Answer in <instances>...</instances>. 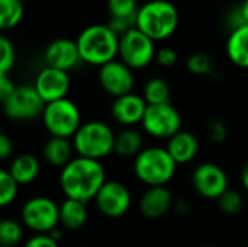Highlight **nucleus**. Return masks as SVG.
Instances as JSON below:
<instances>
[{
  "mask_svg": "<svg viewBox=\"0 0 248 247\" xmlns=\"http://www.w3.org/2000/svg\"><path fill=\"white\" fill-rule=\"evenodd\" d=\"M60 188L65 198L89 202L94 199L102 186L108 182L106 170L99 160L74 157L60 172Z\"/></svg>",
  "mask_w": 248,
  "mask_h": 247,
  "instance_id": "nucleus-1",
  "label": "nucleus"
},
{
  "mask_svg": "<svg viewBox=\"0 0 248 247\" xmlns=\"http://www.w3.org/2000/svg\"><path fill=\"white\" fill-rule=\"evenodd\" d=\"M81 63L105 66L116 60L119 54V36L108 23H94L81 31L76 39Z\"/></svg>",
  "mask_w": 248,
  "mask_h": 247,
  "instance_id": "nucleus-2",
  "label": "nucleus"
},
{
  "mask_svg": "<svg viewBox=\"0 0 248 247\" xmlns=\"http://www.w3.org/2000/svg\"><path fill=\"white\" fill-rule=\"evenodd\" d=\"M177 163L173 160L166 147L144 148L134 160L135 178L148 188L166 186L177 172Z\"/></svg>",
  "mask_w": 248,
  "mask_h": 247,
  "instance_id": "nucleus-3",
  "label": "nucleus"
},
{
  "mask_svg": "<svg viewBox=\"0 0 248 247\" xmlns=\"http://www.w3.org/2000/svg\"><path fill=\"white\" fill-rule=\"evenodd\" d=\"M177 7L169 0H150L140 6L137 28L153 41L170 38L179 26Z\"/></svg>",
  "mask_w": 248,
  "mask_h": 247,
  "instance_id": "nucleus-4",
  "label": "nucleus"
},
{
  "mask_svg": "<svg viewBox=\"0 0 248 247\" xmlns=\"http://www.w3.org/2000/svg\"><path fill=\"white\" fill-rule=\"evenodd\" d=\"M116 134L103 121H87L73 137L77 156L93 160H102L115 153Z\"/></svg>",
  "mask_w": 248,
  "mask_h": 247,
  "instance_id": "nucleus-5",
  "label": "nucleus"
},
{
  "mask_svg": "<svg viewBox=\"0 0 248 247\" xmlns=\"http://www.w3.org/2000/svg\"><path fill=\"white\" fill-rule=\"evenodd\" d=\"M41 118L45 130L51 137H62L71 140L83 125L78 106L68 98L46 103Z\"/></svg>",
  "mask_w": 248,
  "mask_h": 247,
  "instance_id": "nucleus-6",
  "label": "nucleus"
},
{
  "mask_svg": "<svg viewBox=\"0 0 248 247\" xmlns=\"http://www.w3.org/2000/svg\"><path fill=\"white\" fill-rule=\"evenodd\" d=\"M20 221L35 234H49L60 224V205L49 197H32L20 208Z\"/></svg>",
  "mask_w": 248,
  "mask_h": 247,
  "instance_id": "nucleus-7",
  "label": "nucleus"
},
{
  "mask_svg": "<svg viewBox=\"0 0 248 247\" xmlns=\"http://www.w3.org/2000/svg\"><path fill=\"white\" fill-rule=\"evenodd\" d=\"M155 41L141 32L138 28H132L119 38V58L132 70H141L155 60Z\"/></svg>",
  "mask_w": 248,
  "mask_h": 247,
  "instance_id": "nucleus-8",
  "label": "nucleus"
},
{
  "mask_svg": "<svg viewBox=\"0 0 248 247\" xmlns=\"http://www.w3.org/2000/svg\"><path fill=\"white\" fill-rule=\"evenodd\" d=\"M141 127L148 135L169 141L182 131V115L171 103L148 105Z\"/></svg>",
  "mask_w": 248,
  "mask_h": 247,
  "instance_id": "nucleus-9",
  "label": "nucleus"
},
{
  "mask_svg": "<svg viewBox=\"0 0 248 247\" xmlns=\"http://www.w3.org/2000/svg\"><path fill=\"white\" fill-rule=\"evenodd\" d=\"M1 105L4 115L12 121H31L42 116L46 106L33 84L17 86L13 95Z\"/></svg>",
  "mask_w": 248,
  "mask_h": 247,
  "instance_id": "nucleus-10",
  "label": "nucleus"
},
{
  "mask_svg": "<svg viewBox=\"0 0 248 247\" xmlns=\"http://www.w3.org/2000/svg\"><path fill=\"white\" fill-rule=\"evenodd\" d=\"M193 189L206 199H215L230 189V181L227 172L217 163L205 162L195 167L192 173Z\"/></svg>",
  "mask_w": 248,
  "mask_h": 247,
  "instance_id": "nucleus-11",
  "label": "nucleus"
},
{
  "mask_svg": "<svg viewBox=\"0 0 248 247\" xmlns=\"http://www.w3.org/2000/svg\"><path fill=\"white\" fill-rule=\"evenodd\" d=\"M96 208L108 218L124 217L132 204L129 188L119 181H108L94 198Z\"/></svg>",
  "mask_w": 248,
  "mask_h": 247,
  "instance_id": "nucleus-12",
  "label": "nucleus"
},
{
  "mask_svg": "<svg viewBox=\"0 0 248 247\" xmlns=\"http://www.w3.org/2000/svg\"><path fill=\"white\" fill-rule=\"evenodd\" d=\"M97 79L102 89L115 99L132 93L135 83L132 68L121 60H113L99 67Z\"/></svg>",
  "mask_w": 248,
  "mask_h": 247,
  "instance_id": "nucleus-13",
  "label": "nucleus"
},
{
  "mask_svg": "<svg viewBox=\"0 0 248 247\" xmlns=\"http://www.w3.org/2000/svg\"><path fill=\"white\" fill-rule=\"evenodd\" d=\"M33 86L39 93V96L42 98V100L45 103H51L67 98L70 92L71 80L67 71L45 66L36 74Z\"/></svg>",
  "mask_w": 248,
  "mask_h": 247,
  "instance_id": "nucleus-14",
  "label": "nucleus"
},
{
  "mask_svg": "<svg viewBox=\"0 0 248 247\" xmlns=\"http://www.w3.org/2000/svg\"><path fill=\"white\" fill-rule=\"evenodd\" d=\"M147 108L148 103L145 102L144 96L132 92L113 100L110 106V115L118 124L129 128L142 122Z\"/></svg>",
  "mask_w": 248,
  "mask_h": 247,
  "instance_id": "nucleus-15",
  "label": "nucleus"
},
{
  "mask_svg": "<svg viewBox=\"0 0 248 247\" xmlns=\"http://www.w3.org/2000/svg\"><path fill=\"white\" fill-rule=\"evenodd\" d=\"M44 58L48 67L58 68L67 73L73 70L81 61L77 42L68 38L54 39L46 47Z\"/></svg>",
  "mask_w": 248,
  "mask_h": 247,
  "instance_id": "nucleus-16",
  "label": "nucleus"
},
{
  "mask_svg": "<svg viewBox=\"0 0 248 247\" xmlns=\"http://www.w3.org/2000/svg\"><path fill=\"white\" fill-rule=\"evenodd\" d=\"M174 198L169 188L154 186L148 188L140 198V211L145 218L157 220L164 217L173 207Z\"/></svg>",
  "mask_w": 248,
  "mask_h": 247,
  "instance_id": "nucleus-17",
  "label": "nucleus"
},
{
  "mask_svg": "<svg viewBox=\"0 0 248 247\" xmlns=\"http://www.w3.org/2000/svg\"><path fill=\"white\" fill-rule=\"evenodd\" d=\"M166 148L177 165H187L199 153V140L193 132L182 130L167 141Z\"/></svg>",
  "mask_w": 248,
  "mask_h": 247,
  "instance_id": "nucleus-18",
  "label": "nucleus"
},
{
  "mask_svg": "<svg viewBox=\"0 0 248 247\" xmlns=\"http://www.w3.org/2000/svg\"><path fill=\"white\" fill-rule=\"evenodd\" d=\"M74 144L70 138L62 137H49L44 147H42V156L45 162L52 167L62 169L74 159Z\"/></svg>",
  "mask_w": 248,
  "mask_h": 247,
  "instance_id": "nucleus-19",
  "label": "nucleus"
},
{
  "mask_svg": "<svg viewBox=\"0 0 248 247\" xmlns=\"http://www.w3.org/2000/svg\"><path fill=\"white\" fill-rule=\"evenodd\" d=\"M7 170L19 185H29L38 179L41 173V163L36 156L22 153L12 159Z\"/></svg>",
  "mask_w": 248,
  "mask_h": 247,
  "instance_id": "nucleus-20",
  "label": "nucleus"
},
{
  "mask_svg": "<svg viewBox=\"0 0 248 247\" xmlns=\"http://www.w3.org/2000/svg\"><path fill=\"white\" fill-rule=\"evenodd\" d=\"M87 204L65 198L60 204V224L67 230H80L87 223Z\"/></svg>",
  "mask_w": 248,
  "mask_h": 247,
  "instance_id": "nucleus-21",
  "label": "nucleus"
},
{
  "mask_svg": "<svg viewBox=\"0 0 248 247\" xmlns=\"http://www.w3.org/2000/svg\"><path fill=\"white\" fill-rule=\"evenodd\" d=\"M227 55L235 66L248 68V25L231 31L227 41Z\"/></svg>",
  "mask_w": 248,
  "mask_h": 247,
  "instance_id": "nucleus-22",
  "label": "nucleus"
},
{
  "mask_svg": "<svg viewBox=\"0 0 248 247\" xmlns=\"http://www.w3.org/2000/svg\"><path fill=\"white\" fill-rule=\"evenodd\" d=\"M144 150V137L134 127L125 128L116 134L115 154L119 157H137Z\"/></svg>",
  "mask_w": 248,
  "mask_h": 247,
  "instance_id": "nucleus-23",
  "label": "nucleus"
},
{
  "mask_svg": "<svg viewBox=\"0 0 248 247\" xmlns=\"http://www.w3.org/2000/svg\"><path fill=\"white\" fill-rule=\"evenodd\" d=\"M170 86L164 79L154 77L150 79L144 86V99L148 105H163L170 103Z\"/></svg>",
  "mask_w": 248,
  "mask_h": 247,
  "instance_id": "nucleus-24",
  "label": "nucleus"
},
{
  "mask_svg": "<svg viewBox=\"0 0 248 247\" xmlns=\"http://www.w3.org/2000/svg\"><path fill=\"white\" fill-rule=\"evenodd\" d=\"M25 3L20 0H0V28L12 29L20 23L25 13Z\"/></svg>",
  "mask_w": 248,
  "mask_h": 247,
  "instance_id": "nucleus-25",
  "label": "nucleus"
},
{
  "mask_svg": "<svg viewBox=\"0 0 248 247\" xmlns=\"http://www.w3.org/2000/svg\"><path fill=\"white\" fill-rule=\"evenodd\" d=\"M23 240V226L22 221L15 218H3L0 221V245L7 247H16Z\"/></svg>",
  "mask_w": 248,
  "mask_h": 247,
  "instance_id": "nucleus-26",
  "label": "nucleus"
},
{
  "mask_svg": "<svg viewBox=\"0 0 248 247\" xmlns=\"http://www.w3.org/2000/svg\"><path fill=\"white\" fill-rule=\"evenodd\" d=\"M108 9L110 19L128 20L137 26V15L140 9L137 0H108Z\"/></svg>",
  "mask_w": 248,
  "mask_h": 247,
  "instance_id": "nucleus-27",
  "label": "nucleus"
},
{
  "mask_svg": "<svg viewBox=\"0 0 248 247\" xmlns=\"http://www.w3.org/2000/svg\"><path fill=\"white\" fill-rule=\"evenodd\" d=\"M218 207L221 210L222 214L225 215H237L243 211L244 205H246V201H244V197L240 191L237 189H228L225 191L219 198H218Z\"/></svg>",
  "mask_w": 248,
  "mask_h": 247,
  "instance_id": "nucleus-28",
  "label": "nucleus"
},
{
  "mask_svg": "<svg viewBox=\"0 0 248 247\" xmlns=\"http://www.w3.org/2000/svg\"><path fill=\"white\" fill-rule=\"evenodd\" d=\"M19 186L20 185L15 181L7 169L0 170V205L3 208L10 205L16 199Z\"/></svg>",
  "mask_w": 248,
  "mask_h": 247,
  "instance_id": "nucleus-29",
  "label": "nucleus"
},
{
  "mask_svg": "<svg viewBox=\"0 0 248 247\" xmlns=\"http://www.w3.org/2000/svg\"><path fill=\"white\" fill-rule=\"evenodd\" d=\"M186 67H187V70L192 74H196V76H209L215 70V61L206 52H195V54H192L189 57Z\"/></svg>",
  "mask_w": 248,
  "mask_h": 247,
  "instance_id": "nucleus-30",
  "label": "nucleus"
},
{
  "mask_svg": "<svg viewBox=\"0 0 248 247\" xmlns=\"http://www.w3.org/2000/svg\"><path fill=\"white\" fill-rule=\"evenodd\" d=\"M16 60L15 47L12 41L1 35L0 36V74H9V71L13 68Z\"/></svg>",
  "mask_w": 248,
  "mask_h": 247,
  "instance_id": "nucleus-31",
  "label": "nucleus"
},
{
  "mask_svg": "<svg viewBox=\"0 0 248 247\" xmlns=\"http://www.w3.org/2000/svg\"><path fill=\"white\" fill-rule=\"evenodd\" d=\"M208 135L209 138L217 143V144H222L227 138H228V128L227 125L219 121V119H214L209 122V127H208Z\"/></svg>",
  "mask_w": 248,
  "mask_h": 247,
  "instance_id": "nucleus-32",
  "label": "nucleus"
},
{
  "mask_svg": "<svg viewBox=\"0 0 248 247\" xmlns=\"http://www.w3.org/2000/svg\"><path fill=\"white\" fill-rule=\"evenodd\" d=\"M179 60V54L174 48L171 47H163L160 49H157L155 52V61L161 66V67H173Z\"/></svg>",
  "mask_w": 248,
  "mask_h": 247,
  "instance_id": "nucleus-33",
  "label": "nucleus"
},
{
  "mask_svg": "<svg viewBox=\"0 0 248 247\" xmlns=\"http://www.w3.org/2000/svg\"><path fill=\"white\" fill-rule=\"evenodd\" d=\"M23 247H60V243L49 234H35L25 242Z\"/></svg>",
  "mask_w": 248,
  "mask_h": 247,
  "instance_id": "nucleus-34",
  "label": "nucleus"
},
{
  "mask_svg": "<svg viewBox=\"0 0 248 247\" xmlns=\"http://www.w3.org/2000/svg\"><path fill=\"white\" fill-rule=\"evenodd\" d=\"M16 87L17 86L9 77V74H0V102H6L13 95Z\"/></svg>",
  "mask_w": 248,
  "mask_h": 247,
  "instance_id": "nucleus-35",
  "label": "nucleus"
},
{
  "mask_svg": "<svg viewBox=\"0 0 248 247\" xmlns=\"http://www.w3.org/2000/svg\"><path fill=\"white\" fill-rule=\"evenodd\" d=\"M13 153V143L12 140L6 135V134H1L0 135V159L1 160H6L12 156Z\"/></svg>",
  "mask_w": 248,
  "mask_h": 247,
  "instance_id": "nucleus-36",
  "label": "nucleus"
},
{
  "mask_svg": "<svg viewBox=\"0 0 248 247\" xmlns=\"http://www.w3.org/2000/svg\"><path fill=\"white\" fill-rule=\"evenodd\" d=\"M174 211L177 213V214H180V215H185V214H187L189 211H190V204L189 202H186L185 199H180V201H176L174 202Z\"/></svg>",
  "mask_w": 248,
  "mask_h": 247,
  "instance_id": "nucleus-37",
  "label": "nucleus"
},
{
  "mask_svg": "<svg viewBox=\"0 0 248 247\" xmlns=\"http://www.w3.org/2000/svg\"><path fill=\"white\" fill-rule=\"evenodd\" d=\"M240 179H241V185L243 188L248 192V162L243 166V170H241V175H240Z\"/></svg>",
  "mask_w": 248,
  "mask_h": 247,
  "instance_id": "nucleus-38",
  "label": "nucleus"
},
{
  "mask_svg": "<svg viewBox=\"0 0 248 247\" xmlns=\"http://www.w3.org/2000/svg\"><path fill=\"white\" fill-rule=\"evenodd\" d=\"M241 12H243V16L246 19V23L248 25V0H244L243 4H241Z\"/></svg>",
  "mask_w": 248,
  "mask_h": 247,
  "instance_id": "nucleus-39",
  "label": "nucleus"
},
{
  "mask_svg": "<svg viewBox=\"0 0 248 247\" xmlns=\"http://www.w3.org/2000/svg\"><path fill=\"white\" fill-rule=\"evenodd\" d=\"M20 1H23V3H25V1H28V0H20Z\"/></svg>",
  "mask_w": 248,
  "mask_h": 247,
  "instance_id": "nucleus-40",
  "label": "nucleus"
},
{
  "mask_svg": "<svg viewBox=\"0 0 248 247\" xmlns=\"http://www.w3.org/2000/svg\"><path fill=\"white\" fill-rule=\"evenodd\" d=\"M0 247H7V246H0Z\"/></svg>",
  "mask_w": 248,
  "mask_h": 247,
  "instance_id": "nucleus-41",
  "label": "nucleus"
},
{
  "mask_svg": "<svg viewBox=\"0 0 248 247\" xmlns=\"http://www.w3.org/2000/svg\"><path fill=\"white\" fill-rule=\"evenodd\" d=\"M208 247H215V246H208Z\"/></svg>",
  "mask_w": 248,
  "mask_h": 247,
  "instance_id": "nucleus-42",
  "label": "nucleus"
},
{
  "mask_svg": "<svg viewBox=\"0 0 248 247\" xmlns=\"http://www.w3.org/2000/svg\"><path fill=\"white\" fill-rule=\"evenodd\" d=\"M247 247H248V246H247Z\"/></svg>",
  "mask_w": 248,
  "mask_h": 247,
  "instance_id": "nucleus-43",
  "label": "nucleus"
}]
</instances>
